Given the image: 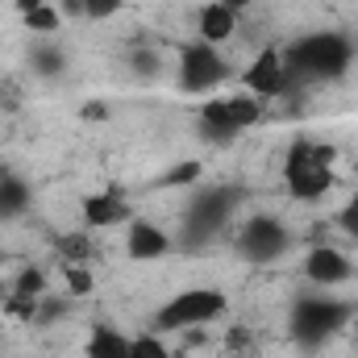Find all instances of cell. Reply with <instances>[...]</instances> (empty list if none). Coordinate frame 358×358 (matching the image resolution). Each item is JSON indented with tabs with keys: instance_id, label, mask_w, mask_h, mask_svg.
I'll list each match as a JSON object with an SVG mask.
<instances>
[{
	"instance_id": "cell-1",
	"label": "cell",
	"mask_w": 358,
	"mask_h": 358,
	"mask_svg": "<svg viewBox=\"0 0 358 358\" xmlns=\"http://www.w3.org/2000/svg\"><path fill=\"white\" fill-rule=\"evenodd\" d=\"M287 71L300 84H325V80H342L355 63V42L338 29H313L304 38H296L292 46H283Z\"/></svg>"
},
{
	"instance_id": "cell-2",
	"label": "cell",
	"mask_w": 358,
	"mask_h": 358,
	"mask_svg": "<svg viewBox=\"0 0 358 358\" xmlns=\"http://www.w3.org/2000/svg\"><path fill=\"white\" fill-rule=\"evenodd\" d=\"M242 187L238 183H208V187H200L192 200H187V208H183V229H179L176 246H192V250H200L204 242H213L225 225H229V217L238 213V204H242Z\"/></svg>"
},
{
	"instance_id": "cell-3",
	"label": "cell",
	"mask_w": 358,
	"mask_h": 358,
	"mask_svg": "<svg viewBox=\"0 0 358 358\" xmlns=\"http://www.w3.org/2000/svg\"><path fill=\"white\" fill-rule=\"evenodd\" d=\"M350 317H355L350 304H342V300H334V296H325V292H308V296H300V300L292 304V313H287V338H292L296 346H304V350H317V346H325L329 338H338V334L350 325Z\"/></svg>"
},
{
	"instance_id": "cell-4",
	"label": "cell",
	"mask_w": 358,
	"mask_h": 358,
	"mask_svg": "<svg viewBox=\"0 0 358 358\" xmlns=\"http://www.w3.org/2000/svg\"><path fill=\"white\" fill-rule=\"evenodd\" d=\"M225 313H229V296L221 287H183L171 300L159 304L155 329L159 334H192V329H204V325L221 321Z\"/></svg>"
},
{
	"instance_id": "cell-5",
	"label": "cell",
	"mask_w": 358,
	"mask_h": 358,
	"mask_svg": "<svg viewBox=\"0 0 358 358\" xmlns=\"http://www.w3.org/2000/svg\"><path fill=\"white\" fill-rule=\"evenodd\" d=\"M338 187V171L313 159V138H296L283 150V192L296 204H321Z\"/></svg>"
},
{
	"instance_id": "cell-6",
	"label": "cell",
	"mask_w": 358,
	"mask_h": 358,
	"mask_svg": "<svg viewBox=\"0 0 358 358\" xmlns=\"http://www.w3.org/2000/svg\"><path fill=\"white\" fill-rule=\"evenodd\" d=\"M234 76L229 59L221 55V46H208V42H183L179 46V63H176V84L183 96H217V88Z\"/></svg>"
},
{
	"instance_id": "cell-7",
	"label": "cell",
	"mask_w": 358,
	"mask_h": 358,
	"mask_svg": "<svg viewBox=\"0 0 358 358\" xmlns=\"http://www.w3.org/2000/svg\"><path fill=\"white\" fill-rule=\"evenodd\" d=\"M238 84H242V92L259 96L263 104H271V100H283V96H292V92L304 88V84L287 71L283 46H259V50L250 55V63L242 67Z\"/></svg>"
},
{
	"instance_id": "cell-8",
	"label": "cell",
	"mask_w": 358,
	"mask_h": 358,
	"mask_svg": "<svg viewBox=\"0 0 358 358\" xmlns=\"http://www.w3.org/2000/svg\"><path fill=\"white\" fill-rule=\"evenodd\" d=\"M292 250V229L275 213H250L238 229V255L255 267H271Z\"/></svg>"
},
{
	"instance_id": "cell-9",
	"label": "cell",
	"mask_w": 358,
	"mask_h": 358,
	"mask_svg": "<svg viewBox=\"0 0 358 358\" xmlns=\"http://www.w3.org/2000/svg\"><path fill=\"white\" fill-rule=\"evenodd\" d=\"M300 271H304V279H308L313 287H321V292L342 287V283L355 279V263H350V255L338 250V246H329V242H313V246L304 250Z\"/></svg>"
},
{
	"instance_id": "cell-10",
	"label": "cell",
	"mask_w": 358,
	"mask_h": 358,
	"mask_svg": "<svg viewBox=\"0 0 358 358\" xmlns=\"http://www.w3.org/2000/svg\"><path fill=\"white\" fill-rule=\"evenodd\" d=\"M176 250V238L159 225V221H146V217H134L125 225V255L134 263H159Z\"/></svg>"
},
{
	"instance_id": "cell-11",
	"label": "cell",
	"mask_w": 358,
	"mask_h": 358,
	"mask_svg": "<svg viewBox=\"0 0 358 358\" xmlns=\"http://www.w3.org/2000/svg\"><path fill=\"white\" fill-rule=\"evenodd\" d=\"M80 217L88 229H117V225H129L134 221V208L121 192L104 187V192H88L80 200Z\"/></svg>"
},
{
	"instance_id": "cell-12",
	"label": "cell",
	"mask_w": 358,
	"mask_h": 358,
	"mask_svg": "<svg viewBox=\"0 0 358 358\" xmlns=\"http://www.w3.org/2000/svg\"><path fill=\"white\" fill-rule=\"evenodd\" d=\"M196 129L204 142L221 146V142H234L242 129L234 125V113H229V96H204L200 100V113H196Z\"/></svg>"
},
{
	"instance_id": "cell-13",
	"label": "cell",
	"mask_w": 358,
	"mask_h": 358,
	"mask_svg": "<svg viewBox=\"0 0 358 358\" xmlns=\"http://www.w3.org/2000/svg\"><path fill=\"white\" fill-rule=\"evenodd\" d=\"M234 34H238V13H229L221 0L200 4V13H196V38H200V42L221 46V42H229Z\"/></svg>"
},
{
	"instance_id": "cell-14",
	"label": "cell",
	"mask_w": 358,
	"mask_h": 358,
	"mask_svg": "<svg viewBox=\"0 0 358 358\" xmlns=\"http://www.w3.org/2000/svg\"><path fill=\"white\" fill-rule=\"evenodd\" d=\"M84 358H129V334H121L108 321L92 325L88 342H84Z\"/></svg>"
},
{
	"instance_id": "cell-15",
	"label": "cell",
	"mask_w": 358,
	"mask_h": 358,
	"mask_svg": "<svg viewBox=\"0 0 358 358\" xmlns=\"http://www.w3.org/2000/svg\"><path fill=\"white\" fill-rule=\"evenodd\" d=\"M34 204V187L17 176H0V221H13L21 213H29Z\"/></svg>"
},
{
	"instance_id": "cell-16",
	"label": "cell",
	"mask_w": 358,
	"mask_h": 358,
	"mask_svg": "<svg viewBox=\"0 0 358 358\" xmlns=\"http://www.w3.org/2000/svg\"><path fill=\"white\" fill-rule=\"evenodd\" d=\"M63 8L55 4V0H46V4H38L34 13H21V25L34 34V38H55L59 29H63Z\"/></svg>"
},
{
	"instance_id": "cell-17",
	"label": "cell",
	"mask_w": 358,
	"mask_h": 358,
	"mask_svg": "<svg viewBox=\"0 0 358 358\" xmlns=\"http://www.w3.org/2000/svg\"><path fill=\"white\" fill-rule=\"evenodd\" d=\"M29 67H34L38 76H46V80H59L63 67H67V55H63L59 46H50V38H42V42L29 50Z\"/></svg>"
},
{
	"instance_id": "cell-18",
	"label": "cell",
	"mask_w": 358,
	"mask_h": 358,
	"mask_svg": "<svg viewBox=\"0 0 358 358\" xmlns=\"http://www.w3.org/2000/svg\"><path fill=\"white\" fill-rule=\"evenodd\" d=\"M229 113H234V125L246 134L250 125H259V121L267 117V104H263L259 96H250V92H234V96H229Z\"/></svg>"
},
{
	"instance_id": "cell-19",
	"label": "cell",
	"mask_w": 358,
	"mask_h": 358,
	"mask_svg": "<svg viewBox=\"0 0 358 358\" xmlns=\"http://www.w3.org/2000/svg\"><path fill=\"white\" fill-rule=\"evenodd\" d=\"M204 179V163L200 159H183L176 167H167L163 176L155 179V187H192V183H200Z\"/></svg>"
},
{
	"instance_id": "cell-20",
	"label": "cell",
	"mask_w": 358,
	"mask_h": 358,
	"mask_svg": "<svg viewBox=\"0 0 358 358\" xmlns=\"http://www.w3.org/2000/svg\"><path fill=\"white\" fill-rule=\"evenodd\" d=\"M50 292V279L42 267H21L13 275V296H25V300H42Z\"/></svg>"
},
{
	"instance_id": "cell-21",
	"label": "cell",
	"mask_w": 358,
	"mask_h": 358,
	"mask_svg": "<svg viewBox=\"0 0 358 358\" xmlns=\"http://www.w3.org/2000/svg\"><path fill=\"white\" fill-rule=\"evenodd\" d=\"M63 287H67V296H92L96 292V271L88 263H63Z\"/></svg>"
},
{
	"instance_id": "cell-22",
	"label": "cell",
	"mask_w": 358,
	"mask_h": 358,
	"mask_svg": "<svg viewBox=\"0 0 358 358\" xmlns=\"http://www.w3.org/2000/svg\"><path fill=\"white\" fill-rule=\"evenodd\" d=\"M129 358H176V355H171V346L163 342V334L150 329V334H134V338H129Z\"/></svg>"
},
{
	"instance_id": "cell-23",
	"label": "cell",
	"mask_w": 358,
	"mask_h": 358,
	"mask_svg": "<svg viewBox=\"0 0 358 358\" xmlns=\"http://www.w3.org/2000/svg\"><path fill=\"white\" fill-rule=\"evenodd\" d=\"M59 255H63V263H88L92 259V238L88 234H63L59 238Z\"/></svg>"
},
{
	"instance_id": "cell-24",
	"label": "cell",
	"mask_w": 358,
	"mask_h": 358,
	"mask_svg": "<svg viewBox=\"0 0 358 358\" xmlns=\"http://www.w3.org/2000/svg\"><path fill=\"white\" fill-rule=\"evenodd\" d=\"M129 67H134L138 76H146V80H155L163 63H159V50H155V46H134V50H129Z\"/></svg>"
},
{
	"instance_id": "cell-25",
	"label": "cell",
	"mask_w": 358,
	"mask_h": 358,
	"mask_svg": "<svg viewBox=\"0 0 358 358\" xmlns=\"http://www.w3.org/2000/svg\"><path fill=\"white\" fill-rule=\"evenodd\" d=\"M125 8V0H80V17L88 21H113Z\"/></svg>"
},
{
	"instance_id": "cell-26",
	"label": "cell",
	"mask_w": 358,
	"mask_h": 358,
	"mask_svg": "<svg viewBox=\"0 0 358 358\" xmlns=\"http://www.w3.org/2000/svg\"><path fill=\"white\" fill-rule=\"evenodd\" d=\"M334 225H338V229H342L350 242H358V192H350V196H346V204L338 208Z\"/></svg>"
},
{
	"instance_id": "cell-27",
	"label": "cell",
	"mask_w": 358,
	"mask_h": 358,
	"mask_svg": "<svg viewBox=\"0 0 358 358\" xmlns=\"http://www.w3.org/2000/svg\"><path fill=\"white\" fill-rule=\"evenodd\" d=\"M4 313H8L13 321H34V317H38V300H25V296H13V292H8Z\"/></svg>"
},
{
	"instance_id": "cell-28",
	"label": "cell",
	"mask_w": 358,
	"mask_h": 358,
	"mask_svg": "<svg viewBox=\"0 0 358 358\" xmlns=\"http://www.w3.org/2000/svg\"><path fill=\"white\" fill-rule=\"evenodd\" d=\"M250 342H255V334H250L246 325H234V329L225 334V346H229V350H250Z\"/></svg>"
},
{
	"instance_id": "cell-29",
	"label": "cell",
	"mask_w": 358,
	"mask_h": 358,
	"mask_svg": "<svg viewBox=\"0 0 358 358\" xmlns=\"http://www.w3.org/2000/svg\"><path fill=\"white\" fill-rule=\"evenodd\" d=\"M80 117H84V121H104V117H108V104H104V100H84V104H80Z\"/></svg>"
},
{
	"instance_id": "cell-30",
	"label": "cell",
	"mask_w": 358,
	"mask_h": 358,
	"mask_svg": "<svg viewBox=\"0 0 358 358\" xmlns=\"http://www.w3.org/2000/svg\"><path fill=\"white\" fill-rule=\"evenodd\" d=\"M221 4H225L229 13H238V17H242V13H250V8H255L259 0H221Z\"/></svg>"
},
{
	"instance_id": "cell-31",
	"label": "cell",
	"mask_w": 358,
	"mask_h": 358,
	"mask_svg": "<svg viewBox=\"0 0 358 358\" xmlns=\"http://www.w3.org/2000/svg\"><path fill=\"white\" fill-rule=\"evenodd\" d=\"M38 4H46V0H13V13H34Z\"/></svg>"
},
{
	"instance_id": "cell-32",
	"label": "cell",
	"mask_w": 358,
	"mask_h": 358,
	"mask_svg": "<svg viewBox=\"0 0 358 358\" xmlns=\"http://www.w3.org/2000/svg\"><path fill=\"white\" fill-rule=\"evenodd\" d=\"M350 329H355V338H358V313H355V317H350Z\"/></svg>"
},
{
	"instance_id": "cell-33",
	"label": "cell",
	"mask_w": 358,
	"mask_h": 358,
	"mask_svg": "<svg viewBox=\"0 0 358 358\" xmlns=\"http://www.w3.org/2000/svg\"><path fill=\"white\" fill-rule=\"evenodd\" d=\"M0 263H4V255H0Z\"/></svg>"
}]
</instances>
